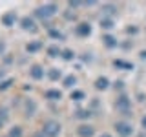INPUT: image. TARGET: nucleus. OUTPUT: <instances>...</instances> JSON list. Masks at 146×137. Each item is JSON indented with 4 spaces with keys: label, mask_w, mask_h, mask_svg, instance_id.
Listing matches in <instances>:
<instances>
[{
    "label": "nucleus",
    "mask_w": 146,
    "mask_h": 137,
    "mask_svg": "<svg viewBox=\"0 0 146 137\" xmlns=\"http://www.w3.org/2000/svg\"><path fill=\"white\" fill-rule=\"evenodd\" d=\"M48 53H49V57H58V55H60L58 46H51V48H48Z\"/></svg>",
    "instance_id": "nucleus-19"
},
{
    "label": "nucleus",
    "mask_w": 146,
    "mask_h": 137,
    "mask_svg": "<svg viewBox=\"0 0 146 137\" xmlns=\"http://www.w3.org/2000/svg\"><path fill=\"white\" fill-rule=\"evenodd\" d=\"M113 64H115V66H119V68H126V70H131V68H133L131 64H128V62H122V61H115Z\"/></svg>",
    "instance_id": "nucleus-21"
},
{
    "label": "nucleus",
    "mask_w": 146,
    "mask_h": 137,
    "mask_svg": "<svg viewBox=\"0 0 146 137\" xmlns=\"http://www.w3.org/2000/svg\"><path fill=\"white\" fill-rule=\"evenodd\" d=\"M13 84V79H7V80H4V82H0V91H4V90H7L9 86Z\"/></svg>",
    "instance_id": "nucleus-20"
},
{
    "label": "nucleus",
    "mask_w": 146,
    "mask_h": 137,
    "mask_svg": "<svg viewBox=\"0 0 146 137\" xmlns=\"http://www.w3.org/2000/svg\"><path fill=\"white\" fill-rule=\"evenodd\" d=\"M100 137H111V135H110V134H102V135H100Z\"/></svg>",
    "instance_id": "nucleus-30"
},
{
    "label": "nucleus",
    "mask_w": 146,
    "mask_h": 137,
    "mask_svg": "<svg viewBox=\"0 0 146 137\" xmlns=\"http://www.w3.org/2000/svg\"><path fill=\"white\" fill-rule=\"evenodd\" d=\"M104 44H106L108 46V48H113V46H117V42H115V39H113V37H110V35H106V37H104Z\"/></svg>",
    "instance_id": "nucleus-15"
},
{
    "label": "nucleus",
    "mask_w": 146,
    "mask_h": 137,
    "mask_svg": "<svg viewBox=\"0 0 146 137\" xmlns=\"http://www.w3.org/2000/svg\"><path fill=\"white\" fill-rule=\"evenodd\" d=\"M29 73H31V77H33L35 80H38V79H42V77H44V70L40 66H33Z\"/></svg>",
    "instance_id": "nucleus-10"
},
{
    "label": "nucleus",
    "mask_w": 146,
    "mask_h": 137,
    "mask_svg": "<svg viewBox=\"0 0 146 137\" xmlns=\"http://www.w3.org/2000/svg\"><path fill=\"white\" fill-rule=\"evenodd\" d=\"M75 82H77V79L73 75H70V77H66V79H64V86H66V88H71Z\"/></svg>",
    "instance_id": "nucleus-18"
},
{
    "label": "nucleus",
    "mask_w": 146,
    "mask_h": 137,
    "mask_svg": "<svg viewBox=\"0 0 146 137\" xmlns=\"http://www.w3.org/2000/svg\"><path fill=\"white\" fill-rule=\"evenodd\" d=\"M42 134L46 137H57L60 134V124L57 121H46L42 126Z\"/></svg>",
    "instance_id": "nucleus-1"
},
{
    "label": "nucleus",
    "mask_w": 146,
    "mask_h": 137,
    "mask_svg": "<svg viewBox=\"0 0 146 137\" xmlns=\"http://www.w3.org/2000/svg\"><path fill=\"white\" fill-rule=\"evenodd\" d=\"M58 77H60V71H58V70H51V71H49V79H51V80H57Z\"/></svg>",
    "instance_id": "nucleus-24"
},
{
    "label": "nucleus",
    "mask_w": 146,
    "mask_h": 137,
    "mask_svg": "<svg viewBox=\"0 0 146 137\" xmlns=\"http://www.w3.org/2000/svg\"><path fill=\"white\" fill-rule=\"evenodd\" d=\"M91 115V112H90V110H79V112H77V119H88Z\"/></svg>",
    "instance_id": "nucleus-16"
},
{
    "label": "nucleus",
    "mask_w": 146,
    "mask_h": 137,
    "mask_svg": "<svg viewBox=\"0 0 146 137\" xmlns=\"http://www.w3.org/2000/svg\"><path fill=\"white\" fill-rule=\"evenodd\" d=\"M117 110H121L124 115H130V99L126 97V95H121V97L117 99Z\"/></svg>",
    "instance_id": "nucleus-4"
},
{
    "label": "nucleus",
    "mask_w": 146,
    "mask_h": 137,
    "mask_svg": "<svg viewBox=\"0 0 146 137\" xmlns=\"http://www.w3.org/2000/svg\"><path fill=\"white\" fill-rule=\"evenodd\" d=\"M75 33L79 35V37H88V35L91 33V27H90V24L82 22V24H79V26L75 27Z\"/></svg>",
    "instance_id": "nucleus-6"
},
{
    "label": "nucleus",
    "mask_w": 146,
    "mask_h": 137,
    "mask_svg": "<svg viewBox=\"0 0 146 137\" xmlns=\"http://www.w3.org/2000/svg\"><path fill=\"white\" fill-rule=\"evenodd\" d=\"M36 137H46V135L44 134H36Z\"/></svg>",
    "instance_id": "nucleus-31"
},
{
    "label": "nucleus",
    "mask_w": 146,
    "mask_h": 137,
    "mask_svg": "<svg viewBox=\"0 0 146 137\" xmlns=\"http://www.w3.org/2000/svg\"><path fill=\"white\" fill-rule=\"evenodd\" d=\"M100 27H104V29H111L113 22L110 20V18H102V20H100Z\"/></svg>",
    "instance_id": "nucleus-17"
},
{
    "label": "nucleus",
    "mask_w": 146,
    "mask_h": 137,
    "mask_svg": "<svg viewBox=\"0 0 146 137\" xmlns=\"http://www.w3.org/2000/svg\"><path fill=\"white\" fill-rule=\"evenodd\" d=\"M20 26L24 27V29H29V31H35L36 29L33 18H29V17H24V18H22V20H20Z\"/></svg>",
    "instance_id": "nucleus-8"
},
{
    "label": "nucleus",
    "mask_w": 146,
    "mask_h": 137,
    "mask_svg": "<svg viewBox=\"0 0 146 137\" xmlns=\"http://www.w3.org/2000/svg\"><path fill=\"white\" fill-rule=\"evenodd\" d=\"M79 135L80 137H93V134H95V128L93 126H90V124H82V126H79Z\"/></svg>",
    "instance_id": "nucleus-5"
},
{
    "label": "nucleus",
    "mask_w": 146,
    "mask_h": 137,
    "mask_svg": "<svg viewBox=\"0 0 146 137\" xmlns=\"http://www.w3.org/2000/svg\"><path fill=\"white\" fill-rule=\"evenodd\" d=\"M4 126V121H0V128H2Z\"/></svg>",
    "instance_id": "nucleus-32"
},
{
    "label": "nucleus",
    "mask_w": 146,
    "mask_h": 137,
    "mask_svg": "<svg viewBox=\"0 0 146 137\" xmlns=\"http://www.w3.org/2000/svg\"><path fill=\"white\" fill-rule=\"evenodd\" d=\"M9 137H22V128L20 126H13L9 130Z\"/></svg>",
    "instance_id": "nucleus-13"
},
{
    "label": "nucleus",
    "mask_w": 146,
    "mask_h": 137,
    "mask_svg": "<svg viewBox=\"0 0 146 137\" xmlns=\"http://www.w3.org/2000/svg\"><path fill=\"white\" fill-rule=\"evenodd\" d=\"M57 6H55V4H48V6H40V7H36L35 9V15L38 17V18H49V17H53L55 13H57Z\"/></svg>",
    "instance_id": "nucleus-2"
},
{
    "label": "nucleus",
    "mask_w": 146,
    "mask_h": 137,
    "mask_svg": "<svg viewBox=\"0 0 146 137\" xmlns=\"http://www.w3.org/2000/svg\"><path fill=\"white\" fill-rule=\"evenodd\" d=\"M62 59H64V61H71V59H73V51H71V49L62 51Z\"/></svg>",
    "instance_id": "nucleus-23"
},
{
    "label": "nucleus",
    "mask_w": 146,
    "mask_h": 137,
    "mask_svg": "<svg viewBox=\"0 0 146 137\" xmlns=\"http://www.w3.org/2000/svg\"><path fill=\"white\" fill-rule=\"evenodd\" d=\"M7 119V112H6V108H0V121H6Z\"/></svg>",
    "instance_id": "nucleus-27"
},
{
    "label": "nucleus",
    "mask_w": 146,
    "mask_h": 137,
    "mask_svg": "<svg viewBox=\"0 0 146 137\" xmlns=\"http://www.w3.org/2000/svg\"><path fill=\"white\" fill-rule=\"evenodd\" d=\"M141 122H143V128L146 130V117H143V121H141Z\"/></svg>",
    "instance_id": "nucleus-29"
},
{
    "label": "nucleus",
    "mask_w": 146,
    "mask_h": 137,
    "mask_svg": "<svg viewBox=\"0 0 146 137\" xmlns=\"http://www.w3.org/2000/svg\"><path fill=\"white\" fill-rule=\"evenodd\" d=\"M102 11H104V13H108V15H113V13H115V6H110V4H108V6H104V7H102Z\"/></svg>",
    "instance_id": "nucleus-25"
},
{
    "label": "nucleus",
    "mask_w": 146,
    "mask_h": 137,
    "mask_svg": "<svg viewBox=\"0 0 146 137\" xmlns=\"http://www.w3.org/2000/svg\"><path fill=\"white\" fill-rule=\"evenodd\" d=\"M82 97H84L82 91H73V93H71V99H75V100H80Z\"/></svg>",
    "instance_id": "nucleus-26"
},
{
    "label": "nucleus",
    "mask_w": 146,
    "mask_h": 137,
    "mask_svg": "<svg viewBox=\"0 0 146 137\" xmlns=\"http://www.w3.org/2000/svg\"><path fill=\"white\" fill-rule=\"evenodd\" d=\"M4 51H6V44H4L2 40H0V55H2Z\"/></svg>",
    "instance_id": "nucleus-28"
},
{
    "label": "nucleus",
    "mask_w": 146,
    "mask_h": 137,
    "mask_svg": "<svg viewBox=\"0 0 146 137\" xmlns=\"http://www.w3.org/2000/svg\"><path fill=\"white\" fill-rule=\"evenodd\" d=\"M44 97L49 99V100H58V99L62 97V93H60L58 90H48V91L44 93Z\"/></svg>",
    "instance_id": "nucleus-9"
},
{
    "label": "nucleus",
    "mask_w": 146,
    "mask_h": 137,
    "mask_svg": "<svg viewBox=\"0 0 146 137\" xmlns=\"http://www.w3.org/2000/svg\"><path fill=\"white\" fill-rule=\"evenodd\" d=\"M26 112H27V113H26L27 117L35 113V102H33V100H27V104H26Z\"/></svg>",
    "instance_id": "nucleus-14"
},
{
    "label": "nucleus",
    "mask_w": 146,
    "mask_h": 137,
    "mask_svg": "<svg viewBox=\"0 0 146 137\" xmlns=\"http://www.w3.org/2000/svg\"><path fill=\"white\" fill-rule=\"evenodd\" d=\"M49 35H51L53 39H60V40L64 39V35L60 33V31H57V29H49Z\"/></svg>",
    "instance_id": "nucleus-22"
},
{
    "label": "nucleus",
    "mask_w": 146,
    "mask_h": 137,
    "mask_svg": "<svg viewBox=\"0 0 146 137\" xmlns=\"http://www.w3.org/2000/svg\"><path fill=\"white\" fill-rule=\"evenodd\" d=\"M40 48H42V44H40V42H31V44H27V51H29V53H35V51H38V49Z\"/></svg>",
    "instance_id": "nucleus-12"
},
{
    "label": "nucleus",
    "mask_w": 146,
    "mask_h": 137,
    "mask_svg": "<svg viewBox=\"0 0 146 137\" xmlns=\"http://www.w3.org/2000/svg\"><path fill=\"white\" fill-rule=\"evenodd\" d=\"M95 88H97V90H106L108 88V79H106V77H100V79H97V82H95Z\"/></svg>",
    "instance_id": "nucleus-11"
},
{
    "label": "nucleus",
    "mask_w": 146,
    "mask_h": 137,
    "mask_svg": "<svg viewBox=\"0 0 146 137\" xmlns=\"http://www.w3.org/2000/svg\"><path fill=\"white\" fill-rule=\"evenodd\" d=\"M115 130H117V134L122 135V137H128V135L133 134V128H131V124H130V122H124V121L117 122V124H115Z\"/></svg>",
    "instance_id": "nucleus-3"
},
{
    "label": "nucleus",
    "mask_w": 146,
    "mask_h": 137,
    "mask_svg": "<svg viewBox=\"0 0 146 137\" xmlns=\"http://www.w3.org/2000/svg\"><path fill=\"white\" fill-rule=\"evenodd\" d=\"M17 22V13L15 11H9V13H6V15L2 17V24L4 26H13Z\"/></svg>",
    "instance_id": "nucleus-7"
}]
</instances>
